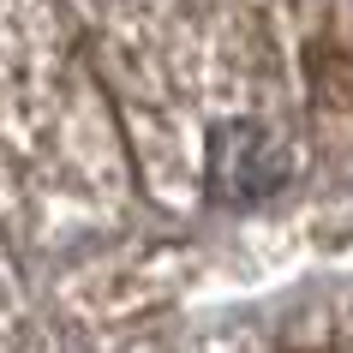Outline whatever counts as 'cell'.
I'll list each match as a JSON object with an SVG mask.
<instances>
[{"instance_id":"cell-1","label":"cell","mask_w":353,"mask_h":353,"mask_svg":"<svg viewBox=\"0 0 353 353\" xmlns=\"http://www.w3.org/2000/svg\"><path fill=\"white\" fill-rule=\"evenodd\" d=\"M317 0H96L132 126L168 192L252 210L305 162V42Z\"/></svg>"},{"instance_id":"cell-2","label":"cell","mask_w":353,"mask_h":353,"mask_svg":"<svg viewBox=\"0 0 353 353\" xmlns=\"http://www.w3.org/2000/svg\"><path fill=\"white\" fill-rule=\"evenodd\" d=\"M120 132L48 0H0V204L90 216L120 198Z\"/></svg>"},{"instance_id":"cell-3","label":"cell","mask_w":353,"mask_h":353,"mask_svg":"<svg viewBox=\"0 0 353 353\" xmlns=\"http://www.w3.org/2000/svg\"><path fill=\"white\" fill-rule=\"evenodd\" d=\"M198 353H353V294H317L281 312H263L204 341Z\"/></svg>"},{"instance_id":"cell-4","label":"cell","mask_w":353,"mask_h":353,"mask_svg":"<svg viewBox=\"0 0 353 353\" xmlns=\"http://www.w3.org/2000/svg\"><path fill=\"white\" fill-rule=\"evenodd\" d=\"M0 353H42L37 317H30V299H24L19 270L0 258Z\"/></svg>"}]
</instances>
